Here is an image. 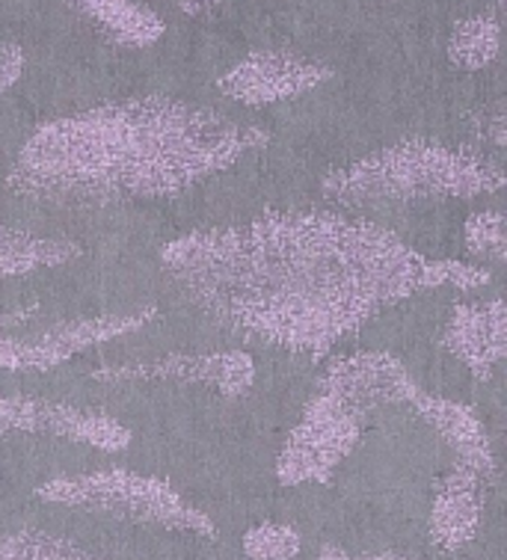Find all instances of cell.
Masks as SVG:
<instances>
[{"instance_id":"603a6c76","label":"cell","mask_w":507,"mask_h":560,"mask_svg":"<svg viewBox=\"0 0 507 560\" xmlns=\"http://www.w3.org/2000/svg\"><path fill=\"white\" fill-rule=\"evenodd\" d=\"M318 560H410V558H401V555H350V551L338 549V546H324Z\"/></svg>"},{"instance_id":"7402d4cb","label":"cell","mask_w":507,"mask_h":560,"mask_svg":"<svg viewBox=\"0 0 507 560\" xmlns=\"http://www.w3.org/2000/svg\"><path fill=\"white\" fill-rule=\"evenodd\" d=\"M481 133H484V143L502 149V145H505V140H507V133H505V113L496 110V113H489V116H484Z\"/></svg>"},{"instance_id":"9c48e42d","label":"cell","mask_w":507,"mask_h":560,"mask_svg":"<svg viewBox=\"0 0 507 560\" xmlns=\"http://www.w3.org/2000/svg\"><path fill=\"white\" fill-rule=\"evenodd\" d=\"M318 388L345 400L359 416L383 407H410V400L418 392L416 380L406 371L404 362L380 350L333 359L321 371Z\"/></svg>"},{"instance_id":"ac0fdd59","label":"cell","mask_w":507,"mask_h":560,"mask_svg":"<svg viewBox=\"0 0 507 560\" xmlns=\"http://www.w3.org/2000/svg\"><path fill=\"white\" fill-rule=\"evenodd\" d=\"M0 560H104L48 530L19 528L0 534Z\"/></svg>"},{"instance_id":"2e32d148","label":"cell","mask_w":507,"mask_h":560,"mask_svg":"<svg viewBox=\"0 0 507 560\" xmlns=\"http://www.w3.org/2000/svg\"><path fill=\"white\" fill-rule=\"evenodd\" d=\"M57 439H66V442H74V445H87V448L104 451V454H119V451H125L131 445L134 433L113 416L62 404L60 424H57Z\"/></svg>"},{"instance_id":"4fadbf2b","label":"cell","mask_w":507,"mask_h":560,"mask_svg":"<svg viewBox=\"0 0 507 560\" xmlns=\"http://www.w3.org/2000/svg\"><path fill=\"white\" fill-rule=\"evenodd\" d=\"M69 7L102 39L113 42L116 48H128V51L152 48L166 33L161 15L137 0H69Z\"/></svg>"},{"instance_id":"e0dca14e","label":"cell","mask_w":507,"mask_h":560,"mask_svg":"<svg viewBox=\"0 0 507 560\" xmlns=\"http://www.w3.org/2000/svg\"><path fill=\"white\" fill-rule=\"evenodd\" d=\"M62 404L60 400L27 398V395H7L0 392V439L15 433L57 439Z\"/></svg>"},{"instance_id":"d6986e66","label":"cell","mask_w":507,"mask_h":560,"mask_svg":"<svg viewBox=\"0 0 507 560\" xmlns=\"http://www.w3.org/2000/svg\"><path fill=\"white\" fill-rule=\"evenodd\" d=\"M463 244L484 265L507 261V229L502 211H477L463 223Z\"/></svg>"},{"instance_id":"7c38bea8","label":"cell","mask_w":507,"mask_h":560,"mask_svg":"<svg viewBox=\"0 0 507 560\" xmlns=\"http://www.w3.org/2000/svg\"><path fill=\"white\" fill-rule=\"evenodd\" d=\"M410 407L446 439V445L454 451L457 459L475 466L481 475H487L496 483L498 463L496 454H493V442H489L487 424L481 421L475 409L466 407V404H457V400L427 395L422 388L416 392V398L410 400Z\"/></svg>"},{"instance_id":"6da1fadb","label":"cell","mask_w":507,"mask_h":560,"mask_svg":"<svg viewBox=\"0 0 507 560\" xmlns=\"http://www.w3.org/2000/svg\"><path fill=\"white\" fill-rule=\"evenodd\" d=\"M158 258L217 324L300 353H324L410 296L493 279L487 267L427 258L383 225L330 211L191 232Z\"/></svg>"},{"instance_id":"44dd1931","label":"cell","mask_w":507,"mask_h":560,"mask_svg":"<svg viewBox=\"0 0 507 560\" xmlns=\"http://www.w3.org/2000/svg\"><path fill=\"white\" fill-rule=\"evenodd\" d=\"M27 66V57L21 51V45L15 42H0V92L12 90L21 81Z\"/></svg>"},{"instance_id":"8992f818","label":"cell","mask_w":507,"mask_h":560,"mask_svg":"<svg viewBox=\"0 0 507 560\" xmlns=\"http://www.w3.org/2000/svg\"><path fill=\"white\" fill-rule=\"evenodd\" d=\"M362 439V416L345 400L315 388L300 412V421L285 439L276 478L283 487L326 483Z\"/></svg>"},{"instance_id":"9a60e30c","label":"cell","mask_w":507,"mask_h":560,"mask_svg":"<svg viewBox=\"0 0 507 560\" xmlns=\"http://www.w3.org/2000/svg\"><path fill=\"white\" fill-rule=\"evenodd\" d=\"M502 24L496 15H469L448 36V60L460 72H481L498 57Z\"/></svg>"},{"instance_id":"30bf717a","label":"cell","mask_w":507,"mask_h":560,"mask_svg":"<svg viewBox=\"0 0 507 560\" xmlns=\"http://www.w3.org/2000/svg\"><path fill=\"white\" fill-rule=\"evenodd\" d=\"M493 480L481 475L475 466L457 459L454 466L442 475L430 504V540L439 549L457 551L477 537L481 516L487 508V489Z\"/></svg>"},{"instance_id":"ffe728a7","label":"cell","mask_w":507,"mask_h":560,"mask_svg":"<svg viewBox=\"0 0 507 560\" xmlns=\"http://www.w3.org/2000/svg\"><path fill=\"white\" fill-rule=\"evenodd\" d=\"M241 549L250 560H295L303 549V537L295 525L285 522H258L246 530Z\"/></svg>"},{"instance_id":"cb8c5ba5","label":"cell","mask_w":507,"mask_h":560,"mask_svg":"<svg viewBox=\"0 0 507 560\" xmlns=\"http://www.w3.org/2000/svg\"><path fill=\"white\" fill-rule=\"evenodd\" d=\"M220 3H229V0H178V7H182L187 15H199V12H208L214 7H220Z\"/></svg>"},{"instance_id":"52a82bcc","label":"cell","mask_w":507,"mask_h":560,"mask_svg":"<svg viewBox=\"0 0 507 560\" xmlns=\"http://www.w3.org/2000/svg\"><path fill=\"white\" fill-rule=\"evenodd\" d=\"M330 78V66L295 51H250L244 60H238L229 72L217 78V90L238 104L262 107L315 92Z\"/></svg>"},{"instance_id":"5bb4252c","label":"cell","mask_w":507,"mask_h":560,"mask_svg":"<svg viewBox=\"0 0 507 560\" xmlns=\"http://www.w3.org/2000/svg\"><path fill=\"white\" fill-rule=\"evenodd\" d=\"M83 249L69 237H45L0 225V282L19 279L33 270L62 267L81 258Z\"/></svg>"},{"instance_id":"8fae6325","label":"cell","mask_w":507,"mask_h":560,"mask_svg":"<svg viewBox=\"0 0 507 560\" xmlns=\"http://www.w3.org/2000/svg\"><path fill=\"white\" fill-rule=\"evenodd\" d=\"M442 345L454 359L469 368L475 380L487 383L507 357V312L505 303L481 300V303H463L451 312Z\"/></svg>"},{"instance_id":"7a4b0ae2","label":"cell","mask_w":507,"mask_h":560,"mask_svg":"<svg viewBox=\"0 0 507 560\" xmlns=\"http://www.w3.org/2000/svg\"><path fill=\"white\" fill-rule=\"evenodd\" d=\"M264 143L262 128L205 104L140 95L42 122L15 154L7 187L36 202L166 199Z\"/></svg>"},{"instance_id":"277c9868","label":"cell","mask_w":507,"mask_h":560,"mask_svg":"<svg viewBox=\"0 0 507 560\" xmlns=\"http://www.w3.org/2000/svg\"><path fill=\"white\" fill-rule=\"evenodd\" d=\"M36 495L48 504L90 510L116 520L152 525L163 530H184L214 537L217 525L205 510L193 508L170 480L137 475L128 469H102L90 475H60L36 487Z\"/></svg>"},{"instance_id":"ba28073f","label":"cell","mask_w":507,"mask_h":560,"mask_svg":"<svg viewBox=\"0 0 507 560\" xmlns=\"http://www.w3.org/2000/svg\"><path fill=\"white\" fill-rule=\"evenodd\" d=\"M92 377L104 383H152V380H170V383H191V386L214 388L223 398H241L255 386L258 368L253 357L244 350H220V353H178V357H161L137 365H111L92 371Z\"/></svg>"},{"instance_id":"3957f363","label":"cell","mask_w":507,"mask_h":560,"mask_svg":"<svg viewBox=\"0 0 507 560\" xmlns=\"http://www.w3.org/2000/svg\"><path fill=\"white\" fill-rule=\"evenodd\" d=\"M505 184L507 175L496 158L416 137L338 166L324 175L321 194L345 205L418 202L493 196Z\"/></svg>"},{"instance_id":"5b68a950","label":"cell","mask_w":507,"mask_h":560,"mask_svg":"<svg viewBox=\"0 0 507 560\" xmlns=\"http://www.w3.org/2000/svg\"><path fill=\"white\" fill-rule=\"evenodd\" d=\"M154 320V308L66 317L45 308L0 312V368L3 371H54L113 338L134 336Z\"/></svg>"}]
</instances>
